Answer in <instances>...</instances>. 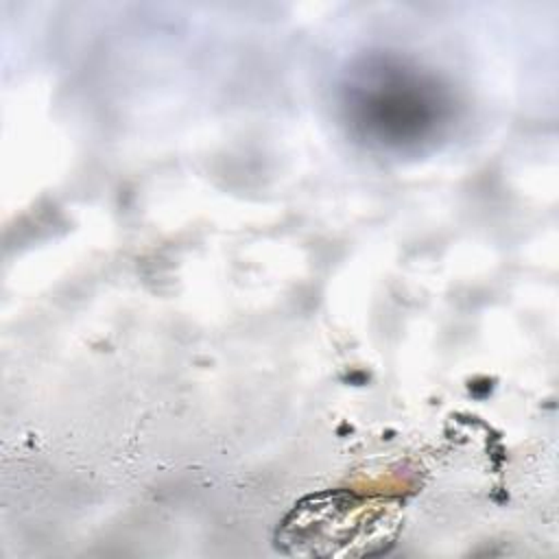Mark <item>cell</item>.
<instances>
[{"label":"cell","mask_w":559,"mask_h":559,"mask_svg":"<svg viewBox=\"0 0 559 559\" xmlns=\"http://www.w3.org/2000/svg\"><path fill=\"white\" fill-rule=\"evenodd\" d=\"M367 124L393 142L421 138L437 116V103L424 92V85L400 72L376 74L367 85H356L354 94Z\"/></svg>","instance_id":"6da1fadb"}]
</instances>
